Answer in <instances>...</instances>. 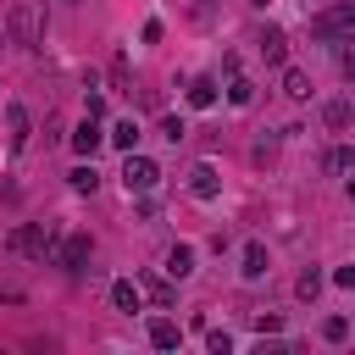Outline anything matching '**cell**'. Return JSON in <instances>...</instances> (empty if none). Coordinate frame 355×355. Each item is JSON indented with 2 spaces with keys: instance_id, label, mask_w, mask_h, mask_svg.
Masks as SVG:
<instances>
[{
  "instance_id": "9c48e42d",
  "label": "cell",
  "mask_w": 355,
  "mask_h": 355,
  "mask_svg": "<svg viewBox=\"0 0 355 355\" xmlns=\"http://www.w3.org/2000/svg\"><path fill=\"white\" fill-rule=\"evenodd\" d=\"M150 344H155V349H178V344H183V327L161 316V322H150Z\"/></svg>"
},
{
  "instance_id": "d6986e66",
  "label": "cell",
  "mask_w": 355,
  "mask_h": 355,
  "mask_svg": "<svg viewBox=\"0 0 355 355\" xmlns=\"http://www.w3.org/2000/svg\"><path fill=\"white\" fill-rule=\"evenodd\" d=\"M322 116H327V128H349V105H344V100H333Z\"/></svg>"
},
{
  "instance_id": "7c38bea8",
  "label": "cell",
  "mask_w": 355,
  "mask_h": 355,
  "mask_svg": "<svg viewBox=\"0 0 355 355\" xmlns=\"http://www.w3.org/2000/svg\"><path fill=\"white\" fill-rule=\"evenodd\" d=\"M189 105H194V111H205V105H216V83H211V78H200V83H189Z\"/></svg>"
},
{
  "instance_id": "d4e9b609",
  "label": "cell",
  "mask_w": 355,
  "mask_h": 355,
  "mask_svg": "<svg viewBox=\"0 0 355 355\" xmlns=\"http://www.w3.org/2000/svg\"><path fill=\"white\" fill-rule=\"evenodd\" d=\"M227 349H233V338H227V333L216 327V333H211V355H227Z\"/></svg>"
},
{
  "instance_id": "f1b7e54d",
  "label": "cell",
  "mask_w": 355,
  "mask_h": 355,
  "mask_svg": "<svg viewBox=\"0 0 355 355\" xmlns=\"http://www.w3.org/2000/svg\"><path fill=\"white\" fill-rule=\"evenodd\" d=\"M250 6H266V0H250Z\"/></svg>"
},
{
  "instance_id": "44dd1931",
  "label": "cell",
  "mask_w": 355,
  "mask_h": 355,
  "mask_svg": "<svg viewBox=\"0 0 355 355\" xmlns=\"http://www.w3.org/2000/svg\"><path fill=\"white\" fill-rule=\"evenodd\" d=\"M316 294H322V272H316V266H311V272H305V277H300V300H316Z\"/></svg>"
},
{
  "instance_id": "ac0fdd59",
  "label": "cell",
  "mask_w": 355,
  "mask_h": 355,
  "mask_svg": "<svg viewBox=\"0 0 355 355\" xmlns=\"http://www.w3.org/2000/svg\"><path fill=\"white\" fill-rule=\"evenodd\" d=\"M349 166H355V150H344V144L327 150V172H349Z\"/></svg>"
},
{
  "instance_id": "4fadbf2b",
  "label": "cell",
  "mask_w": 355,
  "mask_h": 355,
  "mask_svg": "<svg viewBox=\"0 0 355 355\" xmlns=\"http://www.w3.org/2000/svg\"><path fill=\"white\" fill-rule=\"evenodd\" d=\"M105 139H111V144H116V150H133V144H139V122H133V116H128V122H116V128H111V133H105Z\"/></svg>"
},
{
  "instance_id": "cb8c5ba5",
  "label": "cell",
  "mask_w": 355,
  "mask_h": 355,
  "mask_svg": "<svg viewBox=\"0 0 355 355\" xmlns=\"http://www.w3.org/2000/svg\"><path fill=\"white\" fill-rule=\"evenodd\" d=\"M161 133H166V139L178 144V139H183V116H166V122H161Z\"/></svg>"
},
{
  "instance_id": "52a82bcc",
  "label": "cell",
  "mask_w": 355,
  "mask_h": 355,
  "mask_svg": "<svg viewBox=\"0 0 355 355\" xmlns=\"http://www.w3.org/2000/svg\"><path fill=\"white\" fill-rule=\"evenodd\" d=\"M189 189H194V194H200V200H211V194H216V189H222V178H216V166H211V161H200V166H194V172H189Z\"/></svg>"
},
{
  "instance_id": "4316f807",
  "label": "cell",
  "mask_w": 355,
  "mask_h": 355,
  "mask_svg": "<svg viewBox=\"0 0 355 355\" xmlns=\"http://www.w3.org/2000/svg\"><path fill=\"white\" fill-rule=\"evenodd\" d=\"M344 78H355V50H344Z\"/></svg>"
},
{
  "instance_id": "8fae6325",
  "label": "cell",
  "mask_w": 355,
  "mask_h": 355,
  "mask_svg": "<svg viewBox=\"0 0 355 355\" xmlns=\"http://www.w3.org/2000/svg\"><path fill=\"white\" fill-rule=\"evenodd\" d=\"M266 266H272V261H266V244H244V266H239V272H244V277H261Z\"/></svg>"
},
{
  "instance_id": "7402d4cb",
  "label": "cell",
  "mask_w": 355,
  "mask_h": 355,
  "mask_svg": "<svg viewBox=\"0 0 355 355\" xmlns=\"http://www.w3.org/2000/svg\"><path fill=\"white\" fill-rule=\"evenodd\" d=\"M322 333H327L333 344H344V338H349V322H344V316H327V322H322Z\"/></svg>"
},
{
  "instance_id": "5b68a950",
  "label": "cell",
  "mask_w": 355,
  "mask_h": 355,
  "mask_svg": "<svg viewBox=\"0 0 355 355\" xmlns=\"http://www.w3.org/2000/svg\"><path fill=\"white\" fill-rule=\"evenodd\" d=\"M89 250H94V244H89V233H72V239L61 244V266H67V272H83Z\"/></svg>"
},
{
  "instance_id": "7a4b0ae2",
  "label": "cell",
  "mask_w": 355,
  "mask_h": 355,
  "mask_svg": "<svg viewBox=\"0 0 355 355\" xmlns=\"http://www.w3.org/2000/svg\"><path fill=\"white\" fill-rule=\"evenodd\" d=\"M11 250H17V255H44V250H50V227H44V222H22V227L11 233Z\"/></svg>"
},
{
  "instance_id": "603a6c76",
  "label": "cell",
  "mask_w": 355,
  "mask_h": 355,
  "mask_svg": "<svg viewBox=\"0 0 355 355\" xmlns=\"http://www.w3.org/2000/svg\"><path fill=\"white\" fill-rule=\"evenodd\" d=\"M144 288H150L161 305H172V283H166V277H144Z\"/></svg>"
},
{
  "instance_id": "9a60e30c",
  "label": "cell",
  "mask_w": 355,
  "mask_h": 355,
  "mask_svg": "<svg viewBox=\"0 0 355 355\" xmlns=\"http://www.w3.org/2000/svg\"><path fill=\"white\" fill-rule=\"evenodd\" d=\"M111 300H116V311H139V288L122 277V283H111Z\"/></svg>"
},
{
  "instance_id": "6da1fadb",
  "label": "cell",
  "mask_w": 355,
  "mask_h": 355,
  "mask_svg": "<svg viewBox=\"0 0 355 355\" xmlns=\"http://www.w3.org/2000/svg\"><path fill=\"white\" fill-rule=\"evenodd\" d=\"M122 183H128V194H150V189L161 183V166H155L150 155H133V150H128V166H122Z\"/></svg>"
},
{
  "instance_id": "83f0119b",
  "label": "cell",
  "mask_w": 355,
  "mask_h": 355,
  "mask_svg": "<svg viewBox=\"0 0 355 355\" xmlns=\"http://www.w3.org/2000/svg\"><path fill=\"white\" fill-rule=\"evenodd\" d=\"M349 200H355V178H349Z\"/></svg>"
},
{
  "instance_id": "5bb4252c",
  "label": "cell",
  "mask_w": 355,
  "mask_h": 355,
  "mask_svg": "<svg viewBox=\"0 0 355 355\" xmlns=\"http://www.w3.org/2000/svg\"><path fill=\"white\" fill-rule=\"evenodd\" d=\"M283 94H288V100H305V94H311V78L288 67V72H283Z\"/></svg>"
},
{
  "instance_id": "30bf717a",
  "label": "cell",
  "mask_w": 355,
  "mask_h": 355,
  "mask_svg": "<svg viewBox=\"0 0 355 355\" xmlns=\"http://www.w3.org/2000/svg\"><path fill=\"white\" fill-rule=\"evenodd\" d=\"M6 122H11V144H17V150H22V144H28V111H22V105H17V100H11V105H6Z\"/></svg>"
},
{
  "instance_id": "3957f363",
  "label": "cell",
  "mask_w": 355,
  "mask_h": 355,
  "mask_svg": "<svg viewBox=\"0 0 355 355\" xmlns=\"http://www.w3.org/2000/svg\"><path fill=\"white\" fill-rule=\"evenodd\" d=\"M349 28H355V6H338V11L311 17V33H316V39H333V33H349Z\"/></svg>"
},
{
  "instance_id": "ffe728a7",
  "label": "cell",
  "mask_w": 355,
  "mask_h": 355,
  "mask_svg": "<svg viewBox=\"0 0 355 355\" xmlns=\"http://www.w3.org/2000/svg\"><path fill=\"white\" fill-rule=\"evenodd\" d=\"M94 183H100V178H94V161H89V166H78V172H72V189H78V194H89V189H94Z\"/></svg>"
},
{
  "instance_id": "8992f818",
  "label": "cell",
  "mask_w": 355,
  "mask_h": 355,
  "mask_svg": "<svg viewBox=\"0 0 355 355\" xmlns=\"http://www.w3.org/2000/svg\"><path fill=\"white\" fill-rule=\"evenodd\" d=\"M100 139H105V133H100V122H94V116H83V122H78V133H72V150H78V155H94V150H100Z\"/></svg>"
},
{
  "instance_id": "ba28073f",
  "label": "cell",
  "mask_w": 355,
  "mask_h": 355,
  "mask_svg": "<svg viewBox=\"0 0 355 355\" xmlns=\"http://www.w3.org/2000/svg\"><path fill=\"white\" fill-rule=\"evenodd\" d=\"M194 272V244H172L166 250V277H189Z\"/></svg>"
},
{
  "instance_id": "484cf974",
  "label": "cell",
  "mask_w": 355,
  "mask_h": 355,
  "mask_svg": "<svg viewBox=\"0 0 355 355\" xmlns=\"http://www.w3.org/2000/svg\"><path fill=\"white\" fill-rule=\"evenodd\" d=\"M333 283H338V288H355V266H338V272H333Z\"/></svg>"
},
{
  "instance_id": "277c9868",
  "label": "cell",
  "mask_w": 355,
  "mask_h": 355,
  "mask_svg": "<svg viewBox=\"0 0 355 355\" xmlns=\"http://www.w3.org/2000/svg\"><path fill=\"white\" fill-rule=\"evenodd\" d=\"M11 39L28 44V50L39 44V11H33V6H11Z\"/></svg>"
},
{
  "instance_id": "2e32d148",
  "label": "cell",
  "mask_w": 355,
  "mask_h": 355,
  "mask_svg": "<svg viewBox=\"0 0 355 355\" xmlns=\"http://www.w3.org/2000/svg\"><path fill=\"white\" fill-rule=\"evenodd\" d=\"M283 50H288V44H283V33L272 28V33L261 39V55H266V61H283Z\"/></svg>"
},
{
  "instance_id": "e0dca14e",
  "label": "cell",
  "mask_w": 355,
  "mask_h": 355,
  "mask_svg": "<svg viewBox=\"0 0 355 355\" xmlns=\"http://www.w3.org/2000/svg\"><path fill=\"white\" fill-rule=\"evenodd\" d=\"M250 94H255L250 78H233V83H227V105H250Z\"/></svg>"
}]
</instances>
